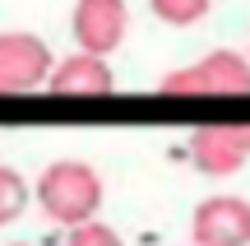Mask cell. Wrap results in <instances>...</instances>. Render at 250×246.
Instances as JSON below:
<instances>
[{"mask_svg": "<svg viewBox=\"0 0 250 246\" xmlns=\"http://www.w3.org/2000/svg\"><path fill=\"white\" fill-rule=\"evenodd\" d=\"M33 200L42 204V214L61 228H74V223H88L98 219L102 209V177L93 172L88 163L79 158H61V163L42 167L33 186Z\"/></svg>", "mask_w": 250, "mask_h": 246, "instance_id": "obj_1", "label": "cell"}, {"mask_svg": "<svg viewBox=\"0 0 250 246\" xmlns=\"http://www.w3.org/2000/svg\"><path fill=\"white\" fill-rule=\"evenodd\" d=\"M158 93H167V98H246L250 93V56L218 46V51L199 56V61L181 65V70H167L158 79Z\"/></svg>", "mask_w": 250, "mask_h": 246, "instance_id": "obj_2", "label": "cell"}, {"mask_svg": "<svg viewBox=\"0 0 250 246\" xmlns=\"http://www.w3.org/2000/svg\"><path fill=\"white\" fill-rule=\"evenodd\" d=\"M51 46L37 33L23 28H9L0 33V98L5 93H37L46 89V74H51Z\"/></svg>", "mask_w": 250, "mask_h": 246, "instance_id": "obj_3", "label": "cell"}, {"mask_svg": "<svg viewBox=\"0 0 250 246\" xmlns=\"http://www.w3.org/2000/svg\"><path fill=\"white\" fill-rule=\"evenodd\" d=\"M125 33H130V5L125 0H74L70 37L79 51L111 56L125 46Z\"/></svg>", "mask_w": 250, "mask_h": 246, "instance_id": "obj_4", "label": "cell"}, {"mask_svg": "<svg viewBox=\"0 0 250 246\" xmlns=\"http://www.w3.org/2000/svg\"><path fill=\"white\" fill-rule=\"evenodd\" d=\"M199 246H250V200L241 195H213L190 219Z\"/></svg>", "mask_w": 250, "mask_h": 246, "instance_id": "obj_5", "label": "cell"}, {"mask_svg": "<svg viewBox=\"0 0 250 246\" xmlns=\"http://www.w3.org/2000/svg\"><path fill=\"white\" fill-rule=\"evenodd\" d=\"M46 89L61 93V98H107L116 89V74H111L107 56H93V51H74L65 61L51 65L46 74Z\"/></svg>", "mask_w": 250, "mask_h": 246, "instance_id": "obj_6", "label": "cell"}, {"mask_svg": "<svg viewBox=\"0 0 250 246\" xmlns=\"http://www.w3.org/2000/svg\"><path fill=\"white\" fill-rule=\"evenodd\" d=\"M190 163L204 177H232L250 163V149L241 144L236 126H204L190 135Z\"/></svg>", "mask_w": 250, "mask_h": 246, "instance_id": "obj_7", "label": "cell"}, {"mask_svg": "<svg viewBox=\"0 0 250 246\" xmlns=\"http://www.w3.org/2000/svg\"><path fill=\"white\" fill-rule=\"evenodd\" d=\"M28 200H33V186H28L14 167L0 163V228H9L14 219H23Z\"/></svg>", "mask_w": 250, "mask_h": 246, "instance_id": "obj_8", "label": "cell"}, {"mask_svg": "<svg viewBox=\"0 0 250 246\" xmlns=\"http://www.w3.org/2000/svg\"><path fill=\"white\" fill-rule=\"evenodd\" d=\"M148 9H153V19H162L171 28H190L213 9V0H148Z\"/></svg>", "mask_w": 250, "mask_h": 246, "instance_id": "obj_9", "label": "cell"}, {"mask_svg": "<svg viewBox=\"0 0 250 246\" xmlns=\"http://www.w3.org/2000/svg\"><path fill=\"white\" fill-rule=\"evenodd\" d=\"M65 246H125L116 237V228H107L102 219H88V223H74L65 232Z\"/></svg>", "mask_w": 250, "mask_h": 246, "instance_id": "obj_10", "label": "cell"}, {"mask_svg": "<svg viewBox=\"0 0 250 246\" xmlns=\"http://www.w3.org/2000/svg\"><path fill=\"white\" fill-rule=\"evenodd\" d=\"M236 135H241V144L250 149V121H241V126H236Z\"/></svg>", "mask_w": 250, "mask_h": 246, "instance_id": "obj_11", "label": "cell"}, {"mask_svg": "<svg viewBox=\"0 0 250 246\" xmlns=\"http://www.w3.org/2000/svg\"><path fill=\"white\" fill-rule=\"evenodd\" d=\"M14 246H23V242H14Z\"/></svg>", "mask_w": 250, "mask_h": 246, "instance_id": "obj_12", "label": "cell"}, {"mask_svg": "<svg viewBox=\"0 0 250 246\" xmlns=\"http://www.w3.org/2000/svg\"><path fill=\"white\" fill-rule=\"evenodd\" d=\"M190 246H199V242H190Z\"/></svg>", "mask_w": 250, "mask_h": 246, "instance_id": "obj_13", "label": "cell"}]
</instances>
